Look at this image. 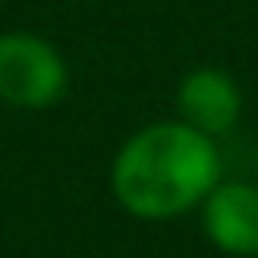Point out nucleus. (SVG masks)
<instances>
[{
    "label": "nucleus",
    "mask_w": 258,
    "mask_h": 258,
    "mask_svg": "<svg viewBox=\"0 0 258 258\" xmlns=\"http://www.w3.org/2000/svg\"><path fill=\"white\" fill-rule=\"evenodd\" d=\"M242 117V89L226 69L202 64L177 81V121L206 137H222Z\"/></svg>",
    "instance_id": "20e7f679"
},
{
    "label": "nucleus",
    "mask_w": 258,
    "mask_h": 258,
    "mask_svg": "<svg viewBox=\"0 0 258 258\" xmlns=\"http://www.w3.org/2000/svg\"><path fill=\"white\" fill-rule=\"evenodd\" d=\"M69 89V64L36 32H0V101L12 109H48Z\"/></svg>",
    "instance_id": "f03ea898"
},
{
    "label": "nucleus",
    "mask_w": 258,
    "mask_h": 258,
    "mask_svg": "<svg viewBox=\"0 0 258 258\" xmlns=\"http://www.w3.org/2000/svg\"><path fill=\"white\" fill-rule=\"evenodd\" d=\"M202 210L206 238L234 258H258V185L254 181H218Z\"/></svg>",
    "instance_id": "7ed1b4c3"
},
{
    "label": "nucleus",
    "mask_w": 258,
    "mask_h": 258,
    "mask_svg": "<svg viewBox=\"0 0 258 258\" xmlns=\"http://www.w3.org/2000/svg\"><path fill=\"white\" fill-rule=\"evenodd\" d=\"M222 181V153L214 137L189 129L185 121H153L125 137L113 157L109 185L121 210L145 222H165L198 210L206 194Z\"/></svg>",
    "instance_id": "f257e3e1"
}]
</instances>
